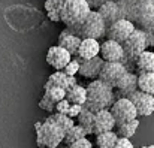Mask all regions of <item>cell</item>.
Segmentation results:
<instances>
[{
	"mask_svg": "<svg viewBox=\"0 0 154 148\" xmlns=\"http://www.w3.org/2000/svg\"><path fill=\"white\" fill-rule=\"evenodd\" d=\"M82 108L84 106H81V105H70V108H69V112H67V117L69 118H76L78 115H79V112L82 111Z\"/></svg>",
	"mask_w": 154,
	"mask_h": 148,
	"instance_id": "obj_35",
	"label": "cell"
},
{
	"mask_svg": "<svg viewBox=\"0 0 154 148\" xmlns=\"http://www.w3.org/2000/svg\"><path fill=\"white\" fill-rule=\"evenodd\" d=\"M115 88H118L121 97H129L132 93H135L138 90V75L126 72L117 82Z\"/></svg>",
	"mask_w": 154,
	"mask_h": 148,
	"instance_id": "obj_18",
	"label": "cell"
},
{
	"mask_svg": "<svg viewBox=\"0 0 154 148\" xmlns=\"http://www.w3.org/2000/svg\"><path fill=\"white\" fill-rule=\"evenodd\" d=\"M39 108H41V109H45V111H48V112H54V111H55V105H54L52 102H50L45 96H42V99L39 100Z\"/></svg>",
	"mask_w": 154,
	"mask_h": 148,
	"instance_id": "obj_33",
	"label": "cell"
},
{
	"mask_svg": "<svg viewBox=\"0 0 154 148\" xmlns=\"http://www.w3.org/2000/svg\"><path fill=\"white\" fill-rule=\"evenodd\" d=\"M36 144L39 148H57L64 139V130L52 121L51 117L35 124Z\"/></svg>",
	"mask_w": 154,
	"mask_h": 148,
	"instance_id": "obj_3",
	"label": "cell"
},
{
	"mask_svg": "<svg viewBox=\"0 0 154 148\" xmlns=\"http://www.w3.org/2000/svg\"><path fill=\"white\" fill-rule=\"evenodd\" d=\"M52 118V121L54 123H57L63 130H64V133L70 129V127H73L75 126V121L72 120V118H69L67 115H63V114H57V112H54L52 115H50Z\"/></svg>",
	"mask_w": 154,
	"mask_h": 148,
	"instance_id": "obj_30",
	"label": "cell"
},
{
	"mask_svg": "<svg viewBox=\"0 0 154 148\" xmlns=\"http://www.w3.org/2000/svg\"><path fill=\"white\" fill-rule=\"evenodd\" d=\"M142 148H154V145H145V147H142Z\"/></svg>",
	"mask_w": 154,
	"mask_h": 148,
	"instance_id": "obj_38",
	"label": "cell"
},
{
	"mask_svg": "<svg viewBox=\"0 0 154 148\" xmlns=\"http://www.w3.org/2000/svg\"><path fill=\"white\" fill-rule=\"evenodd\" d=\"M57 148H58V147H57Z\"/></svg>",
	"mask_w": 154,
	"mask_h": 148,
	"instance_id": "obj_39",
	"label": "cell"
},
{
	"mask_svg": "<svg viewBox=\"0 0 154 148\" xmlns=\"http://www.w3.org/2000/svg\"><path fill=\"white\" fill-rule=\"evenodd\" d=\"M129 100L133 103L138 117H150L154 112V96L136 90L129 96Z\"/></svg>",
	"mask_w": 154,
	"mask_h": 148,
	"instance_id": "obj_11",
	"label": "cell"
},
{
	"mask_svg": "<svg viewBox=\"0 0 154 148\" xmlns=\"http://www.w3.org/2000/svg\"><path fill=\"white\" fill-rule=\"evenodd\" d=\"M63 72L67 75V76H75L78 72H79V58L76 57V58H72L67 64H66V67L63 69Z\"/></svg>",
	"mask_w": 154,
	"mask_h": 148,
	"instance_id": "obj_31",
	"label": "cell"
},
{
	"mask_svg": "<svg viewBox=\"0 0 154 148\" xmlns=\"http://www.w3.org/2000/svg\"><path fill=\"white\" fill-rule=\"evenodd\" d=\"M135 29L136 27L130 20L121 18V20H118V21H115L109 26V29L106 30V35H108V39L115 41V42L123 45L129 39V36L135 32Z\"/></svg>",
	"mask_w": 154,
	"mask_h": 148,
	"instance_id": "obj_9",
	"label": "cell"
},
{
	"mask_svg": "<svg viewBox=\"0 0 154 148\" xmlns=\"http://www.w3.org/2000/svg\"><path fill=\"white\" fill-rule=\"evenodd\" d=\"M97 12L100 14V17L103 18L105 24H109V26L112 23L124 18V14H123L121 6L118 3H115V2H105V3H102Z\"/></svg>",
	"mask_w": 154,
	"mask_h": 148,
	"instance_id": "obj_16",
	"label": "cell"
},
{
	"mask_svg": "<svg viewBox=\"0 0 154 148\" xmlns=\"http://www.w3.org/2000/svg\"><path fill=\"white\" fill-rule=\"evenodd\" d=\"M44 90H45V94L44 96L48 99L50 102H52L54 105L66 97V91L61 90V88H58V87H45L44 85Z\"/></svg>",
	"mask_w": 154,
	"mask_h": 148,
	"instance_id": "obj_29",
	"label": "cell"
},
{
	"mask_svg": "<svg viewBox=\"0 0 154 148\" xmlns=\"http://www.w3.org/2000/svg\"><path fill=\"white\" fill-rule=\"evenodd\" d=\"M136 67L141 72H154V51H144L136 58Z\"/></svg>",
	"mask_w": 154,
	"mask_h": 148,
	"instance_id": "obj_23",
	"label": "cell"
},
{
	"mask_svg": "<svg viewBox=\"0 0 154 148\" xmlns=\"http://www.w3.org/2000/svg\"><path fill=\"white\" fill-rule=\"evenodd\" d=\"M138 90L154 96V72H141L138 75Z\"/></svg>",
	"mask_w": 154,
	"mask_h": 148,
	"instance_id": "obj_22",
	"label": "cell"
},
{
	"mask_svg": "<svg viewBox=\"0 0 154 148\" xmlns=\"http://www.w3.org/2000/svg\"><path fill=\"white\" fill-rule=\"evenodd\" d=\"M103 63L105 61H103V58L100 55L93 57L90 60H81L79 58V72L78 73L81 76H84V78H88V79H97L99 78V73L102 70Z\"/></svg>",
	"mask_w": 154,
	"mask_h": 148,
	"instance_id": "obj_15",
	"label": "cell"
},
{
	"mask_svg": "<svg viewBox=\"0 0 154 148\" xmlns=\"http://www.w3.org/2000/svg\"><path fill=\"white\" fill-rule=\"evenodd\" d=\"M114 148H133V144H132L130 139H127V138H118Z\"/></svg>",
	"mask_w": 154,
	"mask_h": 148,
	"instance_id": "obj_36",
	"label": "cell"
},
{
	"mask_svg": "<svg viewBox=\"0 0 154 148\" xmlns=\"http://www.w3.org/2000/svg\"><path fill=\"white\" fill-rule=\"evenodd\" d=\"M109 111L115 120V126H120V124H124V123H129V121L138 118L133 103L127 97H118L112 103Z\"/></svg>",
	"mask_w": 154,
	"mask_h": 148,
	"instance_id": "obj_7",
	"label": "cell"
},
{
	"mask_svg": "<svg viewBox=\"0 0 154 148\" xmlns=\"http://www.w3.org/2000/svg\"><path fill=\"white\" fill-rule=\"evenodd\" d=\"M85 136H87V132L84 130V127H81L79 124H75L73 127H70V129L64 133L63 142L67 144V147H69L70 144H73V142H76V141H79V139H84Z\"/></svg>",
	"mask_w": 154,
	"mask_h": 148,
	"instance_id": "obj_25",
	"label": "cell"
},
{
	"mask_svg": "<svg viewBox=\"0 0 154 148\" xmlns=\"http://www.w3.org/2000/svg\"><path fill=\"white\" fill-rule=\"evenodd\" d=\"M67 148H93V142L88 141L87 138H84V139H79V141L70 144Z\"/></svg>",
	"mask_w": 154,
	"mask_h": 148,
	"instance_id": "obj_34",
	"label": "cell"
},
{
	"mask_svg": "<svg viewBox=\"0 0 154 148\" xmlns=\"http://www.w3.org/2000/svg\"><path fill=\"white\" fill-rule=\"evenodd\" d=\"M133 17L141 24L144 32L154 33V0H145L139 3L133 11Z\"/></svg>",
	"mask_w": 154,
	"mask_h": 148,
	"instance_id": "obj_8",
	"label": "cell"
},
{
	"mask_svg": "<svg viewBox=\"0 0 154 148\" xmlns=\"http://www.w3.org/2000/svg\"><path fill=\"white\" fill-rule=\"evenodd\" d=\"M70 33L76 35L81 39H100L106 35V24L97 11H90L88 17L75 29H69Z\"/></svg>",
	"mask_w": 154,
	"mask_h": 148,
	"instance_id": "obj_5",
	"label": "cell"
},
{
	"mask_svg": "<svg viewBox=\"0 0 154 148\" xmlns=\"http://www.w3.org/2000/svg\"><path fill=\"white\" fill-rule=\"evenodd\" d=\"M115 127V120L109 109H102L94 112L93 117V133L99 135L103 132H112Z\"/></svg>",
	"mask_w": 154,
	"mask_h": 148,
	"instance_id": "obj_13",
	"label": "cell"
},
{
	"mask_svg": "<svg viewBox=\"0 0 154 148\" xmlns=\"http://www.w3.org/2000/svg\"><path fill=\"white\" fill-rule=\"evenodd\" d=\"M100 57L103 58V61H112V63H123L124 61V49L123 45L106 39L103 44H100Z\"/></svg>",
	"mask_w": 154,
	"mask_h": 148,
	"instance_id": "obj_12",
	"label": "cell"
},
{
	"mask_svg": "<svg viewBox=\"0 0 154 148\" xmlns=\"http://www.w3.org/2000/svg\"><path fill=\"white\" fill-rule=\"evenodd\" d=\"M85 88H87V100L84 103V108H87L93 114L102 109H109L115 102L112 87H109L108 84L99 79H93Z\"/></svg>",
	"mask_w": 154,
	"mask_h": 148,
	"instance_id": "obj_1",
	"label": "cell"
},
{
	"mask_svg": "<svg viewBox=\"0 0 154 148\" xmlns=\"http://www.w3.org/2000/svg\"><path fill=\"white\" fill-rule=\"evenodd\" d=\"M124 60H135L147 49V35L142 29H135L129 39L123 44Z\"/></svg>",
	"mask_w": 154,
	"mask_h": 148,
	"instance_id": "obj_6",
	"label": "cell"
},
{
	"mask_svg": "<svg viewBox=\"0 0 154 148\" xmlns=\"http://www.w3.org/2000/svg\"><path fill=\"white\" fill-rule=\"evenodd\" d=\"M117 127H118V132H117L118 138H127V139H130L136 133V130L139 127V120L135 118V120H132L129 123H124V124H120Z\"/></svg>",
	"mask_w": 154,
	"mask_h": 148,
	"instance_id": "obj_28",
	"label": "cell"
},
{
	"mask_svg": "<svg viewBox=\"0 0 154 148\" xmlns=\"http://www.w3.org/2000/svg\"><path fill=\"white\" fill-rule=\"evenodd\" d=\"M78 82H76V78L75 76H67L63 70H57L52 75H50L45 87H58V88L67 91L70 87H73Z\"/></svg>",
	"mask_w": 154,
	"mask_h": 148,
	"instance_id": "obj_17",
	"label": "cell"
},
{
	"mask_svg": "<svg viewBox=\"0 0 154 148\" xmlns=\"http://www.w3.org/2000/svg\"><path fill=\"white\" fill-rule=\"evenodd\" d=\"M118 135L115 132H103L96 135V145L99 148H114L117 144Z\"/></svg>",
	"mask_w": 154,
	"mask_h": 148,
	"instance_id": "obj_26",
	"label": "cell"
},
{
	"mask_svg": "<svg viewBox=\"0 0 154 148\" xmlns=\"http://www.w3.org/2000/svg\"><path fill=\"white\" fill-rule=\"evenodd\" d=\"M93 117H94V114L91 111H88L87 108H82V111L76 117L78 124L81 127H84V130L87 132V135H93Z\"/></svg>",
	"mask_w": 154,
	"mask_h": 148,
	"instance_id": "obj_27",
	"label": "cell"
},
{
	"mask_svg": "<svg viewBox=\"0 0 154 148\" xmlns=\"http://www.w3.org/2000/svg\"><path fill=\"white\" fill-rule=\"evenodd\" d=\"M66 0H47L45 2V12L51 21H60V12Z\"/></svg>",
	"mask_w": 154,
	"mask_h": 148,
	"instance_id": "obj_24",
	"label": "cell"
},
{
	"mask_svg": "<svg viewBox=\"0 0 154 148\" xmlns=\"http://www.w3.org/2000/svg\"><path fill=\"white\" fill-rule=\"evenodd\" d=\"M81 45V38H78L76 35L70 33L69 29H64L60 33L58 38V47L64 48L70 55H76L78 54V48Z\"/></svg>",
	"mask_w": 154,
	"mask_h": 148,
	"instance_id": "obj_19",
	"label": "cell"
},
{
	"mask_svg": "<svg viewBox=\"0 0 154 148\" xmlns=\"http://www.w3.org/2000/svg\"><path fill=\"white\" fill-rule=\"evenodd\" d=\"M5 17L8 20V23L11 24V27H14L15 30H30L33 27H36L38 24L42 23V14L30 6H21V5H15L6 9Z\"/></svg>",
	"mask_w": 154,
	"mask_h": 148,
	"instance_id": "obj_2",
	"label": "cell"
},
{
	"mask_svg": "<svg viewBox=\"0 0 154 148\" xmlns=\"http://www.w3.org/2000/svg\"><path fill=\"white\" fill-rule=\"evenodd\" d=\"M66 100L70 103V105H81L84 106L85 100H87V88L76 84L73 87H70L67 91H66Z\"/></svg>",
	"mask_w": 154,
	"mask_h": 148,
	"instance_id": "obj_21",
	"label": "cell"
},
{
	"mask_svg": "<svg viewBox=\"0 0 154 148\" xmlns=\"http://www.w3.org/2000/svg\"><path fill=\"white\" fill-rule=\"evenodd\" d=\"M69 108H70V103H69L66 99H63V100H60L58 103H55V112H57V114L67 115V112H69Z\"/></svg>",
	"mask_w": 154,
	"mask_h": 148,
	"instance_id": "obj_32",
	"label": "cell"
},
{
	"mask_svg": "<svg viewBox=\"0 0 154 148\" xmlns=\"http://www.w3.org/2000/svg\"><path fill=\"white\" fill-rule=\"evenodd\" d=\"M90 11L91 6L87 0H66L60 12V21L64 23L67 29H75L84 23Z\"/></svg>",
	"mask_w": 154,
	"mask_h": 148,
	"instance_id": "obj_4",
	"label": "cell"
},
{
	"mask_svg": "<svg viewBox=\"0 0 154 148\" xmlns=\"http://www.w3.org/2000/svg\"><path fill=\"white\" fill-rule=\"evenodd\" d=\"M100 52V44L96 39H81V45L78 48L76 57L81 60H90L93 57H97Z\"/></svg>",
	"mask_w": 154,
	"mask_h": 148,
	"instance_id": "obj_20",
	"label": "cell"
},
{
	"mask_svg": "<svg viewBox=\"0 0 154 148\" xmlns=\"http://www.w3.org/2000/svg\"><path fill=\"white\" fill-rule=\"evenodd\" d=\"M70 60H72V55L64 48H61L58 45L51 47L47 52V63L51 67H54L55 70H63Z\"/></svg>",
	"mask_w": 154,
	"mask_h": 148,
	"instance_id": "obj_14",
	"label": "cell"
},
{
	"mask_svg": "<svg viewBox=\"0 0 154 148\" xmlns=\"http://www.w3.org/2000/svg\"><path fill=\"white\" fill-rule=\"evenodd\" d=\"M129 72L127 67L124 66V63H112V61H105L102 66V70L99 73V81H102L105 84H108L109 87H115L117 82L120 81V78Z\"/></svg>",
	"mask_w": 154,
	"mask_h": 148,
	"instance_id": "obj_10",
	"label": "cell"
},
{
	"mask_svg": "<svg viewBox=\"0 0 154 148\" xmlns=\"http://www.w3.org/2000/svg\"><path fill=\"white\" fill-rule=\"evenodd\" d=\"M145 35H147V48L154 47V33L153 32H145Z\"/></svg>",
	"mask_w": 154,
	"mask_h": 148,
	"instance_id": "obj_37",
	"label": "cell"
}]
</instances>
